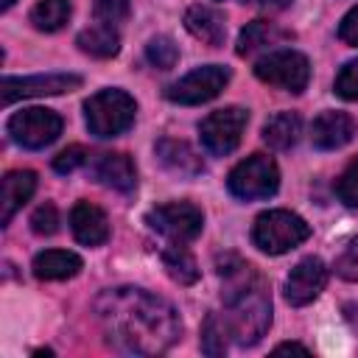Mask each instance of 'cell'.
Instances as JSON below:
<instances>
[{
	"label": "cell",
	"instance_id": "cell-1",
	"mask_svg": "<svg viewBox=\"0 0 358 358\" xmlns=\"http://www.w3.org/2000/svg\"><path fill=\"white\" fill-rule=\"evenodd\" d=\"M95 316L106 344L129 355H159L182 336L176 308L168 299L134 285L101 291L95 299Z\"/></svg>",
	"mask_w": 358,
	"mask_h": 358
},
{
	"label": "cell",
	"instance_id": "cell-2",
	"mask_svg": "<svg viewBox=\"0 0 358 358\" xmlns=\"http://www.w3.org/2000/svg\"><path fill=\"white\" fill-rule=\"evenodd\" d=\"M218 274L224 280V305L229 336L241 347L257 344L271 324V299L263 277L235 255L218 257Z\"/></svg>",
	"mask_w": 358,
	"mask_h": 358
},
{
	"label": "cell",
	"instance_id": "cell-3",
	"mask_svg": "<svg viewBox=\"0 0 358 358\" xmlns=\"http://www.w3.org/2000/svg\"><path fill=\"white\" fill-rule=\"evenodd\" d=\"M134 115H137L134 98L123 90H115V87L95 92L84 103V120H87L90 134L103 137V140L123 134L134 123Z\"/></svg>",
	"mask_w": 358,
	"mask_h": 358
},
{
	"label": "cell",
	"instance_id": "cell-4",
	"mask_svg": "<svg viewBox=\"0 0 358 358\" xmlns=\"http://www.w3.org/2000/svg\"><path fill=\"white\" fill-rule=\"evenodd\" d=\"M308 235H310L308 221L291 210L260 213L252 227V241L266 255H282V252L299 246L302 241H308Z\"/></svg>",
	"mask_w": 358,
	"mask_h": 358
},
{
	"label": "cell",
	"instance_id": "cell-5",
	"mask_svg": "<svg viewBox=\"0 0 358 358\" xmlns=\"http://www.w3.org/2000/svg\"><path fill=\"white\" fill-rule=\"evenodd\" d=\"M227 187L235 199L243 201H257V199H268L277 193L280 187V171L277 162L268 154H252L246 159H241L229 176H227Z\"/></svg>",
	"mask_w": 358,
	"mask_h": 358
},
{
	"label": "cell",
	"instance_id": "cell-6",
	"mask_svg": "<svg viewBox=\"0 0 358 358\" xmlns=\"http://www.w3.org/2000/svg\"><path fill=\"white\" fill-rule=\"evenodd\" d=\"M255 76L263 84L280 87L285 92H302L310 81V64L308 56L299 50H271L268 56L257 59L255 64Z\"/></svg>",
	"mask_w": 358,
	"mask_h": 358
},
{
	"label": "cell",
	"instance_id": "cell-7",
	"mask_svg": "<svg viewBox=\"0 0 358 358\" xmlns=\"http://www.w3.org/2000/svg\"><path fill=\"white\" fill-rule=\"evenodd\" d=\"M145 224L162 238H168L171 243H190L201 235L204 215L190 201H168V204L154 207L145 215Z\"/></svg>",
	"mask_w": 358,
	"mask_h": 358
},
{
	"label": "cell",
	"instance_id": "cell-8",
	"mask_svg": "<svg viewBox=\"0 0 358 358\" xmlns=\"http://www.w3.org/2000/svg\"><path fill=\"white\" fill-rule=\"evenodd\" d=\"M249 123V112L243 106H224V109H215L210 112L201 126H199V134H201V145L215 154V157H227L238 148L241 137H243V129Z\"/></svg>",
	"mask_w": 358,
	"mask_h": 358
},
{
	"label": "cell",
	"instance_id": "cell-9",
	"mask_svg": "<svg viewBox=\"0 0 358 358\" xmlns=\"http://www.w3.org/2000/svg\"><path fill=\"white\" fill-rule=\"evenodd\" d=\"M62 117L53 112V109H45V106H31V109H22V112H14L8 117V134L17 145L22 148H45L50 145L59 134H62Z\"/></svg>",
	"mask_w": 358,
	"mask_h": 358
},
{
	"label": "cell",
	"instance_id": "cell-10",
	"mask_svg": "<svg viewBox=\"0 0 358 358\" xmlns=\"http://www.w3.org/2000/svg\"><path fill=\"white\" fill-rule=\"evenodd\" d=\"M229 81V67L224 64H207V67H196L193 73H187L185 78L173 81L168 90H165V98L173 101V103H185V106H193V103H204V101H213Z\"/></svg>",
	"mask_w": 358,
	"mask_h": 358
},
{
	"label": "cell",
	"instance_id": "cell-11",
	"mask_svg": "<svg viewBox=\"0 0 358 358\" xmlns=\"http://www.w3.org/2000/svg\"><path fill=\"white\" fill-rule=\"evenodd\" d=\"M81 87V76L76 73H45V76H25V78H3V103H14L20 98H36V95H62Z\"/></svg>",
	"mask_w": 358,
	"mask_h": 358
},
{
	"label": "cell",
	"instance_id": "cell-12",
	"mask_svg": "<svg viewBox=\"0 0 358 358\" xmlns=\"http://www.w3.org/2000/svg\"><path fill=\"white\" fill-rule=\"evenodd\" d=\"M324 282H327V266L319 257H305L291 268V274L285 280V299L291 305L302 308L322 294Z\"/></svg>",
	"mask_w": 358,
	"mask_h": 358
},
{
	"label": "cell",
	"instance_id": "cell-13",
	"mask_svg": "<svg viewBox=\"0 0 358 358\" xmlns=\"http://www.w3.org/2000/svg\"><path fill=\"white\" fill-rule=\"evenodd\" d=\"M92 176L117 190V193H131L134 185H137V171H134V162L129 159V154H120V151H106V154H98L95 162H92Z\"/></svg>",
	"mask_w": 358,
	"mask_h": 358
},
{
	"label": "cell",
	"instance_id": "cell-14",
	"mask_svg": "<svg viewBox=\"0 0 358 358\" xmlns=\"http://www.w3.org/2000/svg\"><path fill=\"white\" fill-rule=\"evenodd\" d=\"M355 120L347 112H322L310 126V143L322 151L347 145L355 137Z\"/></svg>",
	"mask_w": 358,
	"mask_h": 358
},
{
	"label": "cell",
	"instance_id": "cell-15",
	"mask_svg": "<svg viewBox=\"0 0 358 358\" xmlns=\"http://www.w3.org/2000/svg\"><path fill=\"white\" fill-rule=\"evenodd\" d=\"M70 229H73L76 241L84 243V246H101L109 238L106 213L98 204H90V201H78L70 210Z\"/></svg>",
	"mask_w": 358,
	"mask_h": 358
},
{
	"label": "cell",
	"instance_id": "cell-16",
	"mask_svg": "<svg viewBox=\"0 0 358 358\" xmlns=\"http://www.w3.org/2000/svg\"><path fill=\"white\" fill-rule=\"evenodd\" d=\"M185 28L210 48H221L227 36V20L213 6H190L185 11Z\"/></svg>",
	"mask_w": 358,
	"mask_h": 358
},
{
	"label": "cell",
	"instance_id": "cell-17",
	"mask_svg": "<svg viewBox=\"0 0 358 358\" xmlns=\"http://www.w3.org/2000/svg\"><path fill=\"white\" fill-rule=\"evenodd\" d=\"M34 190H36V173L34 171H8L3 176V193H0V224L3 227L34 196Z\"/></svg>",
	"mask_w": 358,
	"mask_h": 358
},
{
	"label": "cell",
	"instance_id": "cell-18",
	"mask_svg": "<svg viewBox=\"0 0 358 358\" xmlns=\"http://www.w3.org/2000/svg\"><path fill=\"white\" fill-rule=\"evenodd\" d=\"M81 257L76 252H64V249H48L39 252L34 257V277L36 280H70L81 271Z\"/></svg>",
	"mask_w": 358,
	"mask_h": 358
},
{
	"label": "cell",
	"instance_id": "cell-19",
	"mask_svg": "<svg viewBox=\"0 0 358 358\" xmlns=\"http://www.w3.org/2000/svg\"><path fill=\"white\" fill-rule=\"evenodd\" d=\"M285 39H291V31H285L277 22H268V20H255L241 31L235 50H238V56H252V53H257L263 48H271V45H280Z\"/></svg>",
	"mask_w": 358,
	"mask_h": 358
},
{
	"label": "cell",
	"instance_id": "cell-20",
	"mask_svg": "<svg viewBox=\"0 0 358 358\" xmlns=\"http://www.w3.org/2000/svg\"><path fill=\"white\" fill-rule=\"evenodd\" d=\"M157 157H159V162L168 168V171H173V173H179V176H196V173H201V157L187 145V143H182V140H171V137H165V140H159L157 143Z\"/></svg>",
	"mask_w": 358,
	"mask_h": 358
},
{
	"label": "cell",
	"instance_id": "cell-21",
	"mask_svg": "<svg viewBox=\"0 0 358 358\" xmlns=\"http://www.w3.org/2000/svg\"><path fill=\"white\" fill-rule=\"evenodd\" d=\"M302 134V117L296 112H277L263 126V143L274 151H288Z\"/></svg>",
	"mask_w": 358,
	"mask_h": 358
},
{
	"label": "cell",
	"instance_id": "cell-22",
	"mask_svg": "<svg viewBox=\"0 0 358 358\" xmlns=\"http://www.w3.org/2000/svg\"><path fill=\"white\" fill-rule=\"evenodd\" d=\"M76 42L84 53H90L95 59H109L120 50V36H117L115 25H103V22H98L92 28H84Z\"/></svg>",
	"mask_w": 358,
	"mask_h": 358
},
{
	"label": "cell",
	"instance_id": "cell-23",
	"mask_svg": "<svg viewBox=\"0 0 358 358\" xmlns=\"http://www.w3.org/2000/svg\"><path fill=\"white\" fill-rule=\"evenodd\" d=\"M162 266L168 271V277L179 285H193L199 280V263L196 257L187 252L185 243H173L162 252Z\"/></svg>",
	"mask_w": 358,
	"mask_h": 358
},
{
	"label": "cell",
	"instance_id": "cell-24",
	"mask_svg": "<svg viewBox=\"0 0 358 358\" xmlns=\"http://www.w3.org/2000/svg\"><path fill=\"white\" fill-rule=\"evenodd\" d=\"M70 14H73V3L70 0H39L31 8V22H34L36 31L53 34V31L67 25Z\"/></svg>",
	"mask_w": 358,
	"mask_h": 358
},
{
	"label": "cell",
	"instance_id": "cell-25",
	"mask_svg": "<svg viewBox=\"0 0 358 358\" xmlns=\"http://www.w3.org/2000/svg\"><path fill=\"white\" fill-rule=\"evenodd\" d=\"M227 319L221 313H207L204 324H201V352L210 358H221L227 352Z\"/></svg>",
	"mask_w": 358,
	"mask_h": 358
},
{
	"label": "cell",
	"instance_id": "cell-26",
	"mask_svg": "<svg viewBox=\"0 0 358 358\" xmlns=\"http://www.w3.org/2000/svg\"><path fill=\"white\" fill-rule=\"evenodd\" d=\"M145 59L157 67V70H171L179 59V48L173 45L171 36H154L148 45H145Z\"/></svg>",
	"mask_w": 358,
	"mask_h": 358
},
{
	"label": "cell",
	"instance_id": "cell-27",
	"mask_svg": "<svg viewBox=\"0 0 358 358\" xmlns=\"http://www.w3.org/2000/svg\"><path fill=\"white\" fill-rule=\"evenodd\" d=\"M336 196L347 207H358V157L344 168V173L336 182Z\"/></svg>",
	"mask_w": 358,
	"mask_h": 358
},
{
	"label": "cell",
	"instance_id": "cell-28",
	"mask_svg": "<svg viewBox=\"0 0 358 358\" xmlns=\"http://www.w3.org/2000/svg\"><path fill=\"white\" fill-rule=\"evenodd\" d=\"M92 14L103 25H117L129 17V0H95Z\"/></svg>",
	"mask_w": 358,
	"mask_h": 358
},
{
	"label": "cell",
	"instance_id": "cell-29",
	"mask_svg": "<svg viewBox=\"0 0 358 358\" xmlns=\"http://www.w3.org/2000/svg\"><path fill=\"white\" fill-rule=\"evenodd\" d=\"M336 95L344 101H358V59L347 62L336 76Z\"/></svg>",
	"mask_w": 358,
	"mask_h": 358
},
{
	"label": "cell",
	"instance_id": "cell-30",
	"mask_svg": "<svg viewBox=\"0 0 358 358\" xmlns=\"http://www.w3.org/2000/svg\"><path fill=\"white\" fill-rule=\"evenodd\" d=\"M31 229L36 235H53L59 229V210L48 201V204H39L34 213H31Z\"/></svg>",
	"mask_w": 358,
	"mask_h": 358
},
{
	"label": "cell",
	"instance_id": "cell-31",
	"mask_svg": "<svg viewBox=\"0 0 358 358\" xmlns=\"http://www.w3.org/2000/svg\"><path fill=\"white\" fill-rule=\"evenodd\" d=\"M336 274L350 282H358V238L350 241L344 246V252L336 257Z\"/></svg>",
	"mask_w": 358,
	"mask_h": 358
},
{
	"label": "cell",
	"instance_id": "cell-32",
	"mask_svg": "<svg viewBox=\"0 0 358 358\" xmlns=\"http://www.w3.org/2000/svg\"><path fill=\"white\" fill-rule=\"evenodd\" d=\"M81 165H87V151L81 145H70V148H64L53 157V171L56 173H73Z\"/></svg>",
	"mask_w": 358,
	"mask_h": 358
},
{
	"label": "cell",
	"instance_id": "cell-33",
	"mask_svg": "<svg viewBox=\"0 0 358 358\" xmlns=\"http://www.w3.org/2000/svg\"><path fill=\"white\" fill-rule=\"evenodd\" d=\"M338 39L358 48V6H352L338 22Z\"/></svg>",
	"mask_w": 358,
	"mask_h": 358
},
{
	"label": "cell",
	"instance_id": "cell-34",
	"mask_svg": "<svg viewBox=\"0 0 358 358\" xmlns=\"http://www.w3.org/2000/svg\"><path fill=\"white\" fill-rule=\"evenodd\" d=\"M241 3H249V6H260V8H285L291 0H241Z\"/></svg>",
	"mask_w": 358,
	"mask_h": 358
},
{
	"label": "cell",
	"instance_id": "cell-35",
	"mask_svg": "<svg viewBox=\"0 0 358 358\" xmlns=\"http://www.w3.org/2000/svg\"><path fill=\"white\" fill-rule=\"evenodd\" d=\"M274 352H302V355H308V347H302L296 341H285V344H277Z\"/></svg>",
	"mask_w": 358,
	"mask_h": 358
},
{
	"label": "cell",
	"instance_id": "cell-36",
	"mask_svg": "<svg viewBox=\"0 0 358 358\" xmlns=\"http://www.w3.org/2000/svg\"><path fill=\"white\" fill-rule=\"evenodd\" d=\"M11 3H14V0H3V11H6V8H11Z\"/></svg>",
	"mask_w": 358,
	"mask_h": 358
}]
</instances>
